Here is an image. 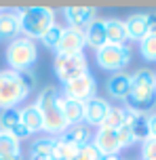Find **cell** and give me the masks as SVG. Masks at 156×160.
<instances>
[{"label": "cell", "mask_w": 156, "mask_h": 160, "mask_svg": "<svg viewBox=\"0 0 156 160\" xmlns=\"http://www.w3.org/2000/svg\"><path fill=\"white\" fill-rule=\"evenodd\" d=\"M42 131H47L49 137H55V139L68 131V122L63 118V114L57 110V105L42 112Z\"/></svg>", "instance_id": "11"}, {"label": "cell", "mask_w": 156, "mask_h": 160, "mask_svg": "<svg viewBox=\"0 0 156 160\" xmlns=\"http://www.w3.org/2000/svg\"><path fill=\"white\" fill-rule=\"evenodd\" d=\"M154 87H156V76H154Z\"/></svg>", "instance_id": "34"}, {"label": "cell", "mask_w": 156, "mask_h": 160, "mask_svg": "<svg viewBox=\"0 0 156 160\" xmlns=\"http://www.w3.org/2000/svg\"><path fill=\"white\" fill-rule=\"evenodd\" d=\"M53 148H55V137H38L30 145V156L53 160Z\"/></svg>", "instance_id": "21"}, {"label": "cell", "mask_w": 156, "mask_h": 160, "mask_svg": "<svg viewBox=\"0 0 156 160\" xmlns=\"http://www.w3.org/2000/svg\"><path fill=\"white\" fill-rule=\"evenodd\" d=\"M108 93L114 97V99H127L129 97V93H131V76L124 72H116L112 74L110 78H108Z\"/></svg>", "instance_id": "15"}, {"label": "cell", "mask_w": 156, "mask_h": 160, "mask_svg": "<svg viewBox=\"0 0 156 160\" xmlns=\"http://www.w3.org/2000/svg\"><path fill=\"white\" fill-rule=\"evenodd\" d=\"M139 53L143 59L156 61V34H148L146 38L139 42Z\"/></svg>", "instance_id": "28"}, {"label": "cell", "mask_w": 156, "mask_h": 160, "mask_svg": "<svg viewBox=\"0 0 156 160\" xmlns=\"http://www.w3.org/2000/svg\"><path fill=\"white\" fill-rule=\"evenodd\" d=\"M7 63L11 65L8 70H15V72H30V68L36 63L38 59V48L36 42L25 36H17L15 40H11L7 47Z\"/></svg>", "instance_id": "2"}, {"label": "cell", "mask_w": 156, "mask_h": 160, "mask_svg": "<svg viewBox=\"0 0 156 160\" xmlns=\"http://www.w3.org/2000/svg\"><path fill=\"white\" fill-rule=\"evenodd\" d=\"M110 108H112L110 101L103 99V97H93V99H89L84 103V120H87V124H91V127H101V122L108 116Z\"/></svg>", "instance_id": "9"}, {"label": "cell", "mask_w": 156, "mask_h": 160, "mask_svg": "<svg viewBox=\"0 0 156 160\" xmlns=\"http://www.w3.org/2000/svg\"><path fill=\"white\" fill-rule=\"evenodd\" d=\"M19 118H21V124L30 131V135L42 131V112L34 103L21 108V110H19Z\"/></svg>", "instance_id": "18"}, {"label": "cell", "mask_w": 156, "mask_h": 160, "mask_svg": "<svg viewBox=\"0 0 156 160\" xmlns=\"http://www.w3.org/2000/svg\"><path fill=\"white\" fill-rule=\"evenodd\" d=\"M57 88L53 87V84H49V87H44L40 91V95L36 97V108L40 110V112H44V110H51V108H55V103H57Z\"/></svg>", "instance_id": "24"}, {"label": "cell", "mask_w": 156, "mask_h": 160, "mask_svg": "<svg viewBox=\"0 0 156 160\" xmlns=\"http://www.w3.org/2000/svg\"><path fill=\"white\" fill-rule=\"evenodd\" d=\"M95 59L101 70L108 72H123V68L131 63V48L127 44H103L95 51Z\"/></svg>", "instance_id": "4"}, {"label": "cell", "mask_w": 156, "mask_h": 160, "mask_svg": "<svg viewBox=\"0 0 156 160\" xmlns=\"http://www.w3.org/2000/svg\"><path fill=\"white\" fill-rule=\"evenodd\" d=\"M53 72H55L57 80H61L66 84V82H70V80H74V78L89 72L87 57L82 55V53L80 55H55Z\"/></svg>", "instance_id": "5"}, {"label": "cell", "mask_w": 156, "mask_h": 160, "mask_svg": "<svg viewBox=\"0 0 156 160\" xmlns=\"http://www.w3.org/2000/svg\"><path fill=\"white\" fill-rule=\"evenodd\" d=\"M127 122V108H110L108 116L103 118L99 128H110V131H118L120 127H124Z\"/></svg>", "instance_id": "23"}, {"label": "cell", "mask_w": 156, "mask_h": 160, "mask_svg": "<svg viewBox=\"0 0 156 160\" xmlns=\"http://www.w3.org/2000/svg\"><path fill=\"white\" fill-rule=\"evenodd\" d=\"M30 95L23 87V80L15 70H2L0 72V110H15L17 105Z\"/></svg>", "instance_id": "3"}, {"label": "cell", "mask_w": 156, "mask_h": 160, "mask_svg": "<svg viewBox=\"0 0 156 160\" xmlns=\"http://www.w3.org/2000/svg\"><path fill=\"white\" fill-rule=\"evenodd\" d=\"M61 36H63V28L57 25V23H53L49 30L44 32V36L40 38V42L44 44V47H49L51 51H55L57 44H59V40H61Z\"/></svg>", "instance_id": "26"}, {"label": "cell", "mask_w": 156, "mask_h": 160, "mask_svg": "<svg viewBox=\"0 0 156 160\" xmlns=\"http://www.w3.org/2000/svg\"><path fill=\"white\" fill-rule=\"evenodd\" d=\"M103 25H106L108 44H124V42H127V28H124V21L116 19V17H110V19H103Z\"/></svg>", "instance_id": "17"}, {"label": "cell", "mask_w": 156, "mask_h": 160, "mask_svg": "<svg viewBox=\"0 0 156 160\" xmlns=\"http://www.w3.org/2000/svg\"><path fill=\"white\" fill-rule=\"evenodd\" d=\"M21 122L19 118V110H4L0 114V131L4 133H13V128Z\"/></svg>", "instance_id": "27"}, {"label": "cell", "mask_w": 156, "mask_h": 160, "mask_svg": "<svg viewBox=\"0 0 156 160\" xmlns=\"http://www.w3.org/2000/svg\"><path fill=\"white\" fill-rule=\"evenodd\" d=\"M148 32L156 34V13H148Z\"/></svg>", "instance_id": "32"}, {"label": "cell", "mask_w": 156, "mask_h": 160, "mask_svg": "<svg viewBox=\"0 0 156 160\" xmlns=\"http://www.w3.org/2000/svg\"><path fill=\"white\" fill-rule=\"evenodd\" d=\"M116 135H118V143H120V150L123 148H129V145L135 143V139H133V133H131V128L127 127H120L118 131H116Z\"/></svg>", "instance_id": "30"}, {"label": "cell", "mask_w": 156, "mask_h": 160, "mask_svg": "<svg viewBox=\"0 0 156 160\" xmlns=\"http://www.w3.org/2000/svg\"><path fill=\"white\" fill-rule=\"evenodd\" d=\"M78 154L76 145H70L63 139H55V148H53V160H74Z\"/></svg>", "instance_id": "25"}, {"label": "cell", "mask_w": 156, "mask_h": 160, "mask_svg": "<svg viewBox=\"0 0 156 160\" xmlns=\"http://www.w3.org/2000/svg\"><path fill=\"white\" fill-rule=\"evenodd\" d=\"M93 145L101 152V156H116L120 152L118 135H116V131H110V128H99L93 137Z\"/></svg>", "instance_id": "12"}, {"label": "cell", "mask_w": 156, "mask_h": 160, "mask_svg": "<svg viewBox=\"0 0 156 160\" xmlns=\"http://www.w3.org/2000/svg\"><path fill=\"white\" fill-rule=\"evenodd\" d=\"M127 127L131 128L133 133V139L135 141H146L150 137V127H148V114H137V112H131L127 110Z\"/></svg>", "instance_id": "14"}, {"label": "cell", "mask_w": 156, "mask_h": 160, "mask_svg": "<svg viewBox=\"0 0 156 160\" xmlns=\"http://www.w3.org/2000/svg\"><path fill=\"white\" fill-rule=\"evenodd\" d=\"M148 127H150V137H156V114L148 116Z\"/></svg>", "instance_id": "33"}, {"label": "cell", "mask_w": 156, "mask_h": 160, "mask_svg": "<svg viewBox=\"0 0 156 160\" xmlns=\"http://www.w3.org/2000/svg\"><path fill=\"white\" fill-rule=\"evenodd\" d=\"M84 47H87L84 32H78V30H72V28H63V36L59 40L55 53L57 55H80Z\"/></svg>", "instance_id": "8"}, {"label": "cell", "mask_w": 156, "mask_h": 160, "mask_svg": "<svg viewBox=\"0 0 156 160\" xmlns=\"http://www.w3.org/2000/svg\"><path fill=\"white\" fill-rule=\"evenodd\" d=\"M59 139L68 141L70 145L82 148V145H87V143L93 141V135H91V131L84 127V124H76V127H68V131L59 137Z\"/></svg>", "instance_id": "19"}, {"label": "cell", "mask_w": 156, "mask_h": 160, "mask_svg": "<svg viewBox=\"0 0 156 160\" xmlns=\"http://www.w3.org/2000/svg\"><path fill=\"white\" fill-rule=\"evenodd\" d=\"M19 28L25 34V38H38L44 36V32L55 23V11L49 7H25L19 13Z\"/></svg>", "instance_id": "1"}, {"label": "cell", "mask_w": 156, "mask_h": 160, "mask_svg": "<svg viewBox=\"0 0 156 160\" xmlns=\"http://www.w3.org/2000/svg\"><path fill=\"white\" fill-rule=\"evenodd\" d=\"M19 76H21V80H23V87L28 88V93H32V88H34V76L30 72H19Z\"/></svg>", "instance_id": "31"}, {"label": "cell", "mask_w": 156, "mask_h": 160, "mask_svg": "<svg viewBox=\"0 0 156 160\" xmlns=\"http://www.w3.org/2000/svg\"><path fill=\"white\" fill-rule=\"evenodd\" d=\"M19 32H21V28H19L17 13H2L0 11V40L11 42L19 36Z\"/></svg>", "instance_id": "16"}, {"label": "cell", "mask_w": 156, "mask_h": 160, "mask_svg": "<svg viewBox=\"0 0 156 160\" xmlns=\"http://www.w3.org/2000/svg\"><path fill=\"white\" fill-rule=\"evenodd\" d=\"M141 158L143 160H156V137H148L141 143Z\"/></svg>", "instance_id": "29"}, {"label": "cell", "mask_w": 156, "mask_h": 160, "mask_svg": "<svg viewBox=\"0 0 156 160\" xmlns=\"http://www.w3.org/2000/svg\"><path fill=\"white\" fill-rule=\"evenodd\" d=\"M95 91H97V82H95L91 72L82 74V76H78V78L63 84V97L74 99V101H82V103H87L89 99H93Z\"/></svg>", "instance_id": "6"}, {"label": "cell", "mask_w": 156, "mask_h": 160, "mask_svg": "<svg viewBox=\"0 0 156 160\" xmlns=\"http://www.w3.org/2000/svg\"><path fill=\"white\" fill-rule=\"evenodd\" d=\"M57 110L63 114L68 127H76L84 120V103L82 101H74L68 97H57Z\"/></svg>", "instance_id": "10"}, {"label": "cell", "mask_w": 156, "mask_h": 160, "mask_svg": "<svg viewBox=\"0 0 156 160\" xmlns=\"http://www.w3.org/2000/svg\"><path fill=\"white\" fill-rule=\"evenodd\" d=\"M63 15H66V21L70 23L72 30H78V32H84L95 19H97V11L93 7H66L63 8Z\"/></svg>", "instance_id": "7"}, {"label": "cell", "mask_w": 156, "mask_h": 160, "mask_svg": "<svg viewBox=\"0 0 156 160\" xmlns=\"http://www.w3.org/2000/svg\"><path fill=\"white\" fill-rule=\"evenodd\" d=\"M17 154H21L19 139L13 137L11 133L0 131V158H11V156H17Z\"/></svg>", "instance_id": "22"}, {"label": "cell", "mask_w": 156, "mask_h": 160, "mask_svg": "<svg viewBox=\"0 0 156 160\" xmlns=\"http://www.w3.org/2000/svg\"><path fill=\"white\" fill-rule=\"evenodd\" d=\"M124 28H127V38L131 40H141L148 36V13H133V15L127 17L124 21Z\"/></svg>", "instance_id": "13"}, {"label": "cell", "mask_w": 156, "mask_h": 160, "mask_svg": "<svg viewBox=\"0 0 156 160\" xmlns=\"http://www.w3.org/2000/svg\"><path fill=\"white\" fill-rule=\"evenodd\" d=\"M84 40H87V44L93 47L95 51L106 44L108 40H106V25H103V19H95V21L84 30Z\"/></svg>", "instance_id": "20"}]
</instances>
